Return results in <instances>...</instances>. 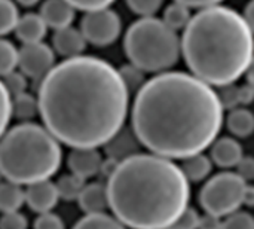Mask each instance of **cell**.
I'll return each instance as SVG.
<instances>
[{
    "label": "cell",
    "mask_w": 254,
    "mask_h": 229,
    "mask_svg": "<svg viewBox=\"0 0 254 229\" xmlns=\"http://www.w3.org/2000/svg\"><path fill=\"white\" fill-rule=\"evenodd\" d=\"M19 4H22V6H25V7H31V6H34V4H37L40 0H16Z\"/></svg>",
    "instance_id": "7bdbcfd3"
},
{
    "label": "cell",
    "mask_w": 254,
    "mask_h": 229,
    "mask_svg": "<svg viewBox=\"0 0 254 229\" xmlns=\"http://www.w3.org/2000/svg\"><path fill=\"white\" fill-rule=\"evenodd\" d=\"M216 92H217V97H219V101H220L223 110H234L241 106L240 86H237L235 83L219 86V91H216Z\"/></svg>",
    "instance_id": "83f0119b"
},
{
    "label": "cell",
    "mask_w": 254,
    "mask_h": 229,
    "mask_svg": "<svg viewBox=\"0 0 254 229\" xmlns=\"http://www.w3.org/2000/svg\"><path fill=\"white\" fill-rule=\"evenodd\" d=\"M79 207L85 215H98L109 210V197L106 185L103 183H89L85 185L79 198Z\"/></svg>",
    "instance_id": "2e32d148"
},
{
    "label": "cell",
    "mask_w": 254,
    "mask_h": 229,
    "mask_svg": "<svg viewBox=\"0 0 254 229\" xmlns=\"http://www.w3.org/2000/svg\"><path fill=\"white\" fill-rule=\"evenodd\" d=\"M237 174L247 183L254 177V159L252 156H243L237 164Z\"/></svg>",
    "instance_id": "8d00e7d4"
},
{
    "label": "cell",
    "mask_w": 254,
    "mask_h": 229,
    "mask_svg": "<svg viewBox=\"0 0 254 229\" xmlns=\"http://www.w3.org/2000/svg\"><path fill=\"white\" fill-rule=\"evenodd\" d=\"M253 204H254V189H253V186H250V185H249L247 192H246V197H244V206L252 207Z\"/></svg>",
    "instance_id": "b9f144b4"
},
{
    "label": "cell",
    "mask_w": 254,
    "mask_h": 229,
    "mask_svg": "<svg viewBox=\"0 0 254 229\" xmlns=\"http://www.w3.org/2000/svg\"><path fill=\"white\" fill-rule=\"evenodd\" d=\"M180 170L189 183L190 182H201L210 176V173L213 170V162H211L210 156H207L204 152L195 153L192 156L182 159Z\"/></svg>",
    "instance_id": "ac0fdd59"
},
{
    "label": "cell",
    "mask_w": 254,
    "mask_h": 229,
    "mask_svg": "<svg viewBox=\"0 0 254 229\" xmlns=\"http://www.w3.org/2000/svg\"><path fill=\"white\" fill-rule=\"evenodd\" d=\"M124 49L129 63L144 73L168 72L182 55L177 31L156 16L132 22L125 33Z\"/></svg>",
    "instance_id": "8992f818"
},
{
    "label": "cell",
    "mask_w": 254,
    "mask_h": 229,
    "mask_svg": "<svg viewBox=\"0 0 254 229\" xmlns=\"http://www.w3.org/2000/svg\"><path fill=\"white\" fill-rule=\"evenodd\" d=\"M249 183L237 173L223 171L213 176L199 192V204L205 213L226 218L244 206Z\"/></svg>",
    "instance_id": "52a82bcc"
},
{
    "label": "cell",
    "mask_w": 254,
    "mask_h": 229,
    "mask_svg": "<svg viewBox=\"0 0 254 229\" xmlns=\"http://www.w3.org/2000/svg\"><path fill=\"white\" fill-rule=\"evenodd\" d=\"M162 229H174L173 227H168V228H162Z\"/></svg>",
    "instance_id": "f6af8a7d"
},
{
    "label": "cell",
    "mask_w": 254,
    "mask_h": 229,
    "mask_svg": "<svg viewBox=\"0 0 254 229\" xmlns=\"http://www.w3.org/2000/svg\"><path fill=\"white\" fill-rule=\"evenodd\" d=\"M228 130L240 139H246L252 136L254 131V116L253 113L246 107H237L231 110L226 118Z\"/></svg>",
    "instance_id": "d6986e66"
},
{
    "label": "cell",
    "mask_w": 254,
    "mask_h": 229,
    "mask_svg": "<svg viewBox=\"0 0 254 229\" xmlns=\"http://www.w3.org/2000/svg\"><path fill=\"white\" fill-rule=\"evenodd\" d=\"M190 18H192V15H190L189 7H186V6H183V4L174 1V3H171L170 6H167V9H165V12H164L162 21H164L171 30L177 31V30L185 28V27L189 24Z\"/></svg>",
    "instance_id": "cb8c5ba5"
},
{
    "label": "cell",
    "mask_w": 254,
    "mask_h": 229,
    "mask_svg": "<svg viewBox=\"0 0 254 229\" xmlns=\"http://www.w3.org/2000/svg\"><path fill=\"white\" fill-rule=\"evenodd\" d=\"M74 7L65 0H45L40 6V18L46 27L61 30L70 27L74 19Z\"/></svg>",
    "instance_id": "5bb4252c"
},
{
    "label": "cell",
    "mask_w": 254,
    "mask_h": 229,
    "mask_svg": "<svg viewBox=\"0 0 254 229\" xmlns=\"http://www.w3.org/2000/svg\"><path fill=\"white\" fill-rule=\"evenodd\" d=\"M73 229H127L116 218L107 213L85 215L76 222Z\"/></svg>",
    "instance_id": "603a6c76"
},
{
    "label": "cell",
    "mask_w": 254,
    "mask_h": 229,
    "mask_svg": "<svg viewBox=\"0 0 254 229\" xmlns=\"http://www.w3.org/2000/svg\"><path fill=\"white\" fill-rule=\"evenodd\" d=\"M1 82L4 85L7 94L10 95V98L15 95H19L22 92H27V77L21 72L13 70V72L7 73L6 76L1 77Z\"/></svg>",
    "instance_id": "f1b7e54d"
},
{
    "label": "cell",
    "mask_w": 254,
    "mask_h": 229,
    "mask_svg": "<svg viewBox=\"0 0 254 229\" xmlns=\"http://www.w3.org/2000/svg\"><path fill=\"white\" fill-rule=\"evenodd\" d=\"M106 189L113 218L131 229L173 227L190 198L180 165L141 152L113 167Z\"/></svg>",
    "instance_id": "3957f363"
},
{
    "label": "cell",
    "mask_w": 254,
    "mask_h": 229,
    "mask_svg": "<svg viewBox=\"0 0 254 229\" xmlns=\"http://www.w3.org/2000/svg\"><path fill=\"white\" fill-rule=\"evenodd\" d=\"M198 229H222V219L217 218V216H213V215L205 213L199 219Z\"/></svg>",
    "instance_id": "74e56055"
},
{
    "label": "cell",
    "mask_w": 254,
    "mask_h": 229,
    "mask_svg": "<svg viewBox=\"0 0 254 229\" xmlns=\"http://www.w3.org/2000/svg\"><path fill=\"white\" fill-rule=\"evenodd\" d=\"M83 186H85V180L76 177L74 174H65L63 177H60L58 182L55 183L58 198L68 201V203L77 201Z\"/></svg>",
    "instance_id": "7402d4cb"
},
{
    "label": "cell",
    "mask_w": 254,
    "mask_h": 229,
    "mask_svg": "<svg viewBox=\"0 0 254 229\" xmlns=\"http://www.w3.org/2000/svg\"><path fill=\"white\" fill-rule=\"evenodd\" d=\"M254 88L252 83H246L240 86V101L241 104H250L253 101Z\"/></svg>",
    "instance_id": "ab89813d"
},
{
    "label": "cell",
    "mask_w": 254,
    "mask_h": 229,
    "mask_svg": "<svg viewBox=\"0 0 254 229\" xmlns=\"http://www.w3.org/2000/svg\"><path fill=\"white\" fill-rule=\"evenodd\" d=\"M223 112L213 86L190 73L164 72L137 91L131 130L149 153L185 159L202 153L219 137Z\"/></svg>",
    "instance_id": "7a4b0ae2"
},
{
    "label": "cell",
    "mask_w": 254,
    "mask_h": 229,
    "mask_svg": "<svg viewBox=\"0 0 254 229\" xmlns=\"http://www.w3.org/2000/svg\"><path fill=\"white\" fill-rule=\"evenodd\" d=\"M199 219L201 215L196 212V209L193 207H188L176 221V224L173 225L174 229H198L199 225Z\"/></svg>",
    "instance_id": "836d02e7"
},
{
    "label": "cell",
    "mask_w": 254,
    "mask_h": 229,
    "mask_svg": "<svg viewBox=\"0 0 254 229\" xmlns=\"http://www.w3.org/2000/svg\"><path fill=\"white\" fill-rule=\"evenodd\" d=\"M10 107H12V116H15L22 122H31V119L39 115L37 98L28 92H22L19 95L12 97Z\"/></svg>",
    "instance_id": "44dd1931"
},
{
    "label": "cell",
    "mask_w": 254,
    "mask_h": 229,
    "mask_svg": "<svg viewBox=\"0 0 254 229\" xmlns=\"http://www.w3.org/2000/svg\"><path fill=\"white\" fill-rule=\"evenodd\" d=\"M210 148H211V155H210L211 162H214L222 168L237 167V164L244 156L243 146L237 139L232 137H220V139L217 137Z\"/></svg>",
    "instance_id": "4fadbf2b"
},
{
    "label": "cell",
    "mask_w": 254,
    "mask_h": 229,
    "mask_svg": "<svg viewBox=\"0 0 254 229\" xmlns=\"http://www.w3.org/2000/svg\"><path fill=\"white\" fill-rule=\"evenodd\" d=\"M10 95L7 94L1 79H0V137L7 130L9 121L12 118V107H10Z\"/></svg>",
    "instance_id": "1f68e13d"
},
{
    "label": "cell",
    "mask_w": 254,
    "mask_h": 229,
    "mask_svg": "<svg viewBox=\"0 0 254 229\" xmlns=\"http://www.w3.org/2000/svg\"><path fill=\"white\" fill-rule=\"evenodd\" d=\"M119 72V76L125 85V88L128 89V92H137L146 82V77H144V72H141L140 69H137L135 66H132L131 63L129 64H125L122 66L121 69H118Z\"/></svg>",
    "instance_id": "4316f807"
},
{
    "label": "cell",
    "mask_w": 254,
    "mask_h": 229,
    "mask_svg": "<svg viewBox=\"0 0 254 229\" xmlns=\"http://www.w3.org/2000/svg\"><path fill=\"white\" fill-rule=\"evenodd\" d=\"M19 19V10L13 0H0V36L15 30Z\"/></svg>",
    "instance_id": "d4e9b609"
},
{
    "label": "cell",
    "mask_w": 254,
    "mask_h": 229,
    "mask_svg": "<svg viewBox=\"0 0 254 229\" xmlns=\"http://www.w3.org/2000/svg\"><path fill=\"white\" fill-rule=\"evenodd\" d=\"M253 12H254V3L253 1H250L247 6H246V9H244V12L241 13L243 15V18L246 19V22L250 25V27H253Z\"/></svg>",
    "instance_id": "60d3db41"
},
{
    "label": "cell",
    "mask_w": 254,
    "mask_h": 229,
    "mask_svg": "<svg viewBox=\"0 0 254 229\" xmlns=\"http://www.w3.org/2000/svg\"><path fill=\"white\" fill-rule=\"evenodd\" d=\"M103 148L106 149V155L109 156V161L118 164L140 153L141 145L135 137L134 131L131 128L124 127Z\"/></svg>",
    "instance_id": "7c38bea8"
},
{
    "label": "cell",
    "mask_w": 254,
    "mask_h": 229,
    "mask_svg": "<svg viewBox=\"0 0 254 229\" xmlns=\"http://www.w3.org/2000/svg\"><path fill=\"white\" fill-rule=\"evenodd\" d=\"M55 66L54 49L43 43H28L18 49V67L25 77L43 79Z\"/></svg>",
    "instance_id": "9c48e42d"
},
{
    "label": "cell",
    "mask_w": 254,
    "mask_h": 229,
    "mask_svg": "<svg viewBox=\"0 0 254 229\" xmlns=\"http://www.w3.org/2000/svg\"><path fill=\"white\" fill-rule=\"evenodd\" d=\"M15 34L16 37L24 43H37L42 42L43 37L46 36L48 27L43 22V19L40 18L39 13H25L22 16H19L16 25H15Z\"/></svg>",
    "instance_id": "e0dca14e"
},
{
    "label": "cell",
    "mask_w": 254,
    "mask_h": 229,
    "mask_svg": "<svg viewBox=\"0 0 254 229\" xmlns=\"http://www.w3.org/2000/svg\"><path fill=\"white\" fill-rule=\"evenodd\" d=\"M61 162V145L43 125L21 122L0 137V173L7 182L28 186L49 180Z\"/></svg>",
    "instance_id": "5b68a950"
},
{
    "label": "cell",
    "mask_w": 254,
    "mask_h": 229,
    "mask_svg": "<svg viewBox=\"0 0 254 229\" xmlns=\"http://www.w3.org/2000/svg\"><path fill=\"white\" fill-rule=\"evenodd\" d=\"M18 67V49L6 39L0 37V79Z\"/></svg>",
    "instance_id": "484cf974"
},
{
    "label": "cell",
    "mask_w": 254,
    "mask_h": 229,
    "mask_svg": "<svg viewBox=\"0 0 254 229\" xmlns=\"http://www.w3.org/2000/svg\"><path fill=\"white\" fill-rule=\"evenodd\" d=\"M222 229H254V218L249 212L238 210L222 221Z\"/></svg>",
    "instance_id": "f546056e"
},
{
    "label": "cell",
    "mask_w": 254,
    "mask_h": 229,
    "mask_svg": "<svg viewBox=\"0 0 254 229\" xmlns=\"http://www.w3.org/2000/svg\"><path fill=\"white\" fill-rule=\"evenodd\" d=\"M65 1L71 4L74 9L83 12H94L100 9H107L115 0H65Z\"/></svg>",
    "instance_id": "d590c367"
},
{
    "label": "cell",
    "mask_w": 254,
    "mask_h": 229,
    "mask_svg": "<svg viewBox=\"0 0 254 229\" xmlns=\"http://www.w3.org/2000/svg\"><path fill=\"white\" fill-rule=\"evenodd\" d=\"M186 7H199V9H204V7H210V6H216L219 4L220 1L223 0H174Z\"/></svg>",
    "instance_id": "f35d334b"
},
{
    "label": "cell",
    "mask_w": 254,
    "mask_h": 229,
    "mask_svg": "<svg viewBox=\"0 0 254 229\" xmlns=\"http://www.w3.org/2000/svg\"><path fill=\"white\" fill-rule=\"evenodd\" d=\"M43 127L71 149H98L125 127L129 92L109 61L79 55L54 66L37 92Z\"/></svg>",
    "instance_id": "6da1fadb"
},
{
    "label": "cell",
    "mask_w": 254,
    "mask_h": 229,
    "mask_svg": "<svg viewBox=\"0 0 254 229\" xmlns=\"http://www.w3.org/2000/svg\"><path fill=\"white\" fill-rule=\"evenodd\" d=\"M28 221L21 212H9L1 213L0 218V229H27Z\"/></svg>",
    "instance_id": "d6a6232c"
},
{
    "label": "cell",
    "mask_w": 254,
    "mask_h": 229,
    "mask_svg": "<svg viewBox=\"0 0 254 229\" xmlns=\"http://www.w3.org/2000/svg\"><path fill=\"white\" fill-rule=\"evenodd\" d=\"M103 156L98 149H71L67 156V165L70 168V174L82 180H88L103 168Z\"/></svg>",
    "instance_id": "30bf717a"
},
{
    "label": "cell",
    "mask_w": 254,
    "mask_h": 229,
    "mask_svg": "<svg viewBox=\"0 0 254 229\" xmlns=\"http://www.w3.org/2000/svg\"><path fill=\"white\" fill-rule=\"evenodd\" d=\"M162 3L164 0H127L128 7L141 18L155 16V13L161 9Z\"/></svg>",
    "instance_id": "4dcf8cb0"
},
{
    "label": "cell",
    "mask_w": 254,
    "mask_h": 229,
    "mask_svg": "<svg viewBox=\"0 0 254 229\" xmlns=\"http://www.w3.org/2000/svg\"><path fill=\"white\" fill-rule=\"evenodd\" d=\"M122 31L121 16L112 9L86 12L80 21V33L86 43L109 46L118 40Z\"/></svg>",
    "instance_id": "ba28073f"
},
{
    "label": "cell",
    "mask_w": 254,
    "mask_h": 229,
    "mask_svg": "<svg viewBox=\"0 0 254 229\" xmlns=\"http://www.w3.org/2000/svg\"><path fill=\"white\" fill-rule=\"evenodd\" d=\"M25 204L34 212V213H48L52 212V209L58 204V194L55 183L51 180H42L33 185H28L24 189Z\"/></svg>",
    "instance_id": "8fae6325"
},
{
    "label": "cell",
    "mask_w": 254,
    "mask_h": 229,
    "mask_svg": "<svg viewBox=\"0 0 254 229\" xmlns=\"http://www.w3.org/2000/svg\"><path fill=\"white\" fill-rule=\"evenodd\" d=\"M3 180V176H1V173H0V182Z\"/></svg>",
    "instance_id": "ee69618b"
},
{
    "label": "cell",
    "mask_w": 254,
    "mask_h": 229,
    "mask_svg": "<svg viewBox=\"0 0 254 229\" xmlns=\"http://www.w3.org/2000/svg\"><path fill=\"white\" fill-rule=\"evenodd\" d=\"M25 204L24 189L22 186L1 180L0 182V213L19 212V209Z\"/></svg>",
    "instance_id": "ffe728a7"
},
{
    "label": "cell",
    "mask_w": 254,
    "mask_h": 229,
    "mask_svg": "<svg viewBox=\"0 0 254 229\" xmlns=\"http://www.w3.org/2000/svg\"><path fill=\"white\" fill-rule=\"evenodd\" d=\"M52 45L54 49L67 60L82 55L86 48V40L83 39L80 30L70 25L61 30H55Z\"/></svg>",
    "instance_id": "9a60e30c"
},
{
    "label": "cell",
    "mask_w": 254,
    "mask_h": 229,
    "mask_svg": "<svg viewBox=\"0 0 254 229\" xmlns=\"http://www.w3.org/2000/svg\"><path fill=\"white\" fill-rule=\"evenodd\" d=\"M34 229H65V225L63 222V219L52 213V212H48V213H42L39 215V218L34 221Z\"/></svg>",
    "instance_id": "e575fe53"
},
{
    "label": "cell",
    "mask_w": 254,
    "mask_h": 229,
    "mask_svg": "<svg viewBox=\"0 0 254 229\" xmlns=\"http://www.w3.org/2000/svg\"><path fill=\"white\" fill-rule=\"evenodd\" d=\"M180 51L190 75L204 83H235L252 69L253 27L232 7H204L185 27Z\"/></svg>",
    "instance_id": "277c9868"
}]
</instances>
